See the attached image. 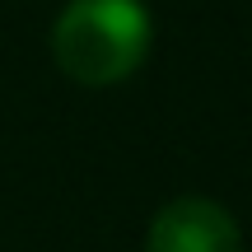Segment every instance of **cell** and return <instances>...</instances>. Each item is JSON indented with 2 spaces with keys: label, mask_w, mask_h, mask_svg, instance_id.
I'll list each match as a JSON object with an SVG mask.
<instances>
[{
  "label": "cell",
  "mask_w": 252,
  "mask_h": 252,
  "mask_svg": "<svg viewBox=\"0 0 252 252\" xmlns=\"http://www.w3.org/2000/svg\"><path fill=\"white\" fill-rule=\"evenodd\" d=\"M150 9L140 0H70L52 24V61L65 80L108 89L150 56Z\"/></svg>",
  "instance_id": "6da1fadb"
},
{
  "label": "cell",
  "mask_w": 252,
  "mask_h": 252,
  "mask_svg": "<svg viewBox=\"0 0 252 252\" xmlns=\"http://www.w3.org/2000/svg\"><path fill=\"white\" fill-rule=\"evenodd\" d=\"M145 252H243V234L220 201L178 196L150 220Z\"/></svg>",
  "instance_id": "7a4b0ae2"
}]
</instances>
